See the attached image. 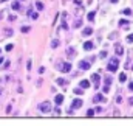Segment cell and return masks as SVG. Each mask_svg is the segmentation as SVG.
Returning <instances> with one entry per match:
<instances>
[{
  "instance_id": "7c38bea8",
  "label": "cell",
  "mask_w": 133,
  "mask_h": 126,
  "mask_svg": "<svg viewBox=\"0 0 133 126\" xmlns=\"http://www.w3.org/2000/svg\"><path fill=\"white\" fill-rule=\"evenodd\" d=\"M115 51H116V55H122V53H124V50H122V47H121V45H116Z\"/></svg>"
},
{
  "instance_id": "e575fe53",
  "label": "cell",
  "mask_w": 133,
  "mask_h": 126,
  "mask_svg": "<svg viewBox=\"0 0 133 126\" xmlns=\"http://www.w3.org/2000/svg\"><path fill=\"white\" fill-rule=\"evenodd\" d=\"M132 68H133V65H132Z\"/></svg>"
},
{
  "instance_id": "4316f807",
  "label": "cell",
  "mask_w": 133,
  "mask_h": 126,
  "mask_svg": "<svg viewBox=\"0 0 133 126\" xmlns=\"http://www.w3.org/2000/svg\"><path fill=\"white\" fill-rule=\"evenodd\" d=\"M31 65H33V62H31V61H28V62H26V68H28V70H31Z\"/></svg>"
},
{
  "instance_id": "1f68e13d",
  "label": "cell",
  "mask_w": 133,
  "mask_h": 126,
  "mask_svg": "<svg viewBox=\"0 0 133 126\" xmlns=\"http://www.w3.org/2000/svg\"><path fill=\"white\" fill-rule=\"evenodd\" d=\"M129 87H130V90H133V83H130V84H129Z\"/></svg>"
},
{
  "instance_id": "f546056e",
  "label": "cell",
  "mask_w": 133,
  "mask_h": 126,
  "mask_svg": "<svg viewBox=\"0 0 133 126\" xmlns=\"http://www.w3.org/2000/svg\"><path fill=\"white\" fill-rule=\"evenodd\" d=\"M8 20H9V22H12V20H16V16H9V17H8Z\"/></svg>"
},
{
  "instance_id": "8fae6325",
  "label": "cell",
  "mask_w": 133,
  "mask_h": 126,
  "mask_svg": "<svg viewBox=\"0 0 133 126\" xmlns=\"http://www.w3.org/2000/svg\"><path fill=\"white\" fill-rule=\"evenodd\" d=\"M59 45H61V41H59V39H54V41L51 42V48H57Z\"/></svg>"
},
{
  "instance_id": "52a82bcc",
  "label": "cell",
  "mask_w": 133,
  "mask_h": 126,
  "mask_svg": "<svg viewBox=\"0 0 133 126\" xmlns=\"http://www.w3.org/2000/svg\"><path fill=\"white\" fill-rule=\"evenodd\" d=\"M93 101H95V103H101V101H105V98H104L101 94H96L95 98H93Z\"/></svg>"
},
{
  "instance_id": "7a4b0ae2",
  "label": "cell",
  "mask_w": 133,
  "mask_h": 126,
  "mask_svg": "<svg viewBox=\"0 0 133 126\" xmlns=\"http://www.w3.org/2000/svg\"><path fill=\"white\" fill-rule=\"evenodd\" d=\"M118 67H119V61H118V58H111L110 59V62H108V70L110 72H116L118 70Z\"/></svg>"
},
{
  "instance_id": "9c48e42d",
  "label": "cell",
  "mask_w": 133,
  "mask_h": 126,
  "mask_svg": "<svg viewBox=\"0 0 133 126\" xmlns=\"http://www.w3.org/2000/svg\"><path fill=\"white\" fill-rule=\"evenodd\" d=\"M84 50H87V51L93 50V42H85L84 44Z\"/></svg>"
},
{
  "instance_id": "7402d4cb",
  "label": "cell",
  "mask_w": 133,
  "mask_h": 126,
  "mask_svg": "<svg viewBox=\"0 0 133 126\" xmlns=\"http://www.w3.org/2000/svg\"><path fill=\"white\" fill-rule=\"evenodd\" d=\"M95 19V11H91L90 14H88V20H93Z\"/></svg>"
},
{
  "instance_id": "4dcf8cb0",
  "label": "cell",
  "mask_w": 133,
  "mask_h": 126,
  "mask_svg": "<svg viewBox=\"0 0 133 126\" xmlns=\"http://www.w3.org/2000/svg\"><path fill=\"white\" fill-rule=\"evenodd\" d=\"M99 56H101V58H105V56H107V51H101Z\"/></svg>"
},
{
  "instance_id": "ffe728a7",
  "label": "cell",
  "mask_w": 133,
  "mask_h": 126,
  "mask_svg": "<svg viewBox=\"0 0 133 126\" xmlns=\"http://www.w3.org/2000/svg\"><path fill=\"white\" fill-rule=\"evenodd\" d=\"M57 84H66V81L64 78H57Z\"/></svg>"
},
{
  "instance_id": "6da1fadb",
  "label": "cell",
  "mask_w": 133,
  "mask_h": 126,
  "mask_svg": "<svg viewBox=\"0 0 133 126\" xmlns=\"http://www.w3.org/2000/svg\"><path fill=\"white\" fill-rule=\"evenodd\" d=\"M39 111L43 112V114L50 112V111H51V103H50V101H42V103L39 104Z\"/></svg>"
},
{
  "instance_id": "d6a6232c",
  "label": "cell",
  "mask_w": 133,
  "mask_h": 126,
  "mask_svg": "<svg viewBox=\"0 0 133 126\" xmlns=\"http://www.w3.org/2000/svg\"><path fill=\"white\" fill-rule=\"evenodd\" d=\"M3 61H5V59H3V58H0V64L3 62Z\"/></svg>"
},
{
  "instance_id": "83f0119b",
  "label": "cell",
  "mask_w": 133,
  "mask_h": 126,
  "mask_svg": "<svg viewBox=\"0 0 133 126\" xmlns=\"http://www.w3.org/2000/svg\"><path fill=\"white\" fill-rule=\"evenodd\" d=\"M119 24H121V27H125V25H127V24H129V22H127V20H121V22H119Z\"/></svg>"
},
{
  "instance_id": "2e32d148",
  "label": "cell",
  "mask_w": 133,
  "mask_h": 126,
  "mask_svg": "<svg viewBox=\"0 0 133 126\" xmlns=\"http://www.w3.org/2000/svg\"><path fill=\"white\" fill-rule=\"evenodd\" d=\"M36 6H37V9H39V11H42V9H43V3H42V2H37V3H36Z\"/></svg>"
},
{
  "instance_id": "cb8c5ba5",
  "label": "cell",
  "mask_w": 133,
  "mask_h": 126,
  "mask_svg": "<svg viewBox=\"0 0 133 126\" xmlns=\"http://www.w3.org/2000/svg\"><path fill=\"white\" fill-rule=\"evenodd\" d=\"M127 42H133V33H132V34H129V36H127Z\"/></svg>"
},
{
  "instance_id": "603a6c76",
  "label": "cell",
  "mask_w": 133,
  "mask_h": 126,
  "mask_svg": "<svg viewBox=\"0 0 133 126\" xmlns=\"http://www.w3.org/2000/svg\"><path fill=\"white\" fill-rule=\"evenodd\" d=\"M87 115H88V117H93V115H95V109H90V111L87 112Z\"/></svg>"
},
{
  "instance_id": "e0dca14e",
  "label": "cell",
  "mask_w": 133,
  "mask_h": 126,
  "mask_svg": "<svg viewBox=\"0 0 133 126\" xmlns=\"http://www.w3.org/2000/svg\"><path fill=\"white\" fill-rule=\"evenodd\" d=\"M12 48H14V45H12V44H8V45L5 47V50H6V51H11Z\"/></svg>"
},
{
  "instance_id": "4fadbf2b",
  "label": "cell",
  "mask_w": 133,
  "mask_h": 126,
  "mask_svg": "<svg viewBox=\"0 0 133 126\" xmlns=\"http://www.w3.org/2000/svg\"><path fill=\"white\" fill-rule=\"evenodd\" d=\"M91 33H93V30H91V28H84V31H82V34H84V36H90Z\"/></svg>"
},
{
  "instance_id": "9a60e30c",
  "label": "cell",
  "mask_w": 133,
  "mask_h": 126,
  "mask_svg": "<svg viewBox=\"0 0 133 126\" xmlns=\"http://www.w3.org/2000/svg\"><path fill=\"white\" fill-rule=\"evenodd\" d=\"M125 79H127V75H125V73H121V75H119V81H121V83H124Z\"/></svg>"
},
{
  "instance_id": "d4e9b609",
  "label": "cell",
  "mask_w": 133,
  "mask_h": 126,
  "mask_svg": "<svg viewBox=\"0 0 133 126\" xmlns=\"http://www.w3.org/2000/svg\"><path fill=\"white\" fill-rule=\"evenodd\" d=\"M73 92H74V94H77V95H81V94H82V87H81V89H74Z\"/></svg>"
},
{
  "instance_id": "44dd1931",
  "label": "cell",
  "mask_w": 133,
  "mask_h": 126,
  "mask_svg": "<svg viewBox=\"0 0 133 126\" xmlns=\"http://www.w3.org/2000/svg\"><path fill=\"white\" fill-rule=\"evenodd\" d=\"M19 8H20V5H19L17 2H14V3H12V9H19Z\"/></svg>"
},
{
  "instance_id": "8992f818",
  "label": "cell",
  "mask_w": 133,
  "mask_h": 126,
  "mask_svg": "<svg viewBox=\"0 0 133 126\" xmlns=\"http://www.w3.org/2000/svg\"><path fill=\"white\" fill-rule=\"evenodd\" d=\"M79 86H81L82 89H88V87H90V81H88V79H82Z\"/></svg>"
},
{
  "instance_id": "ac0fdd59",
  "label": "cell",
  "mask_w": 133,
  "mask_h": 126,
  "mask_svg": "<svg viewBox=\"0 0 133 126\" xmlns=\"http://www.w3.org/2000/svg\"><path fill=\"white\" fill-rule=\"evenodd\" d=\"M28 14H30V16H31V17H33L34 20H36V19H37V17H39V16H37V13H31V11H28Z\"/></svg>"
},
{
  "instance_id": "d6986e66",
  "label": "cell",
  "mask_w": 133,
  "mask_h": 126,
  "mask_svg": "<svg viewBox=\"0 0 133 126\" xmlns=\"http://www.w3.org/2000/svg\"><path fill=\"white\" fill-rule=\"evenodd\" d=\"M122 13H124L125 16H130V14H132V9H129V8H125V9H124Z\"/></svg>"
},
{
  "instance_id": "30bf717a",
  "label": "cell",
  "mask_w": 133,
  "mask_h": 126,
  "mask_svg": "<svg viewBox=\"0 0 133 126\" xmlns=\"http://www.w3.org/2000/svg\"><path fill=\"white\" fill-rule=\"evenodd\" d=\"M54 101H56V104H62L64 103V95H56Z\"/></svg>"
},
{
  "instance_id": "836d02e7",
  "label": "cell",
  "mask_w": 133,
  "mask_h": 126,
  "mask_svg": "<svg viewBox=\"0 0 133 126\" xmlns=\"http://www.w3.org/2000/svg\"><path fill=\"white\" fill-rule=\"evenodd\" d=\"M0 19H2V14H0Z\"/></svg>"
},
{
  "instance_id": "5bb4252c",
  "label": "cell",
  "mask_w": 133,
  "mask_h": 126,
  "mask_svg": "<svg viewBox=\"0 0 133 126\" xmlns=\"http://www.w3.org/2000/svg\"><path fill=\"white\" fill-rule=\"evenodd\" d=\"M66 55H68V56L71 58V56H74V55H76V51H74L73 48H68V50H66Z\"/></svg>"
},
{
  "instance_id": "3957f363",
  "label": "cell",
  "mask_w": 133,
  "mask_h": 126,
  "mask_svg": "<svg viewBox=\"0 0 133 126\" xmlns=\"http://www.w3.org/2000/svg\"><path fill=\"white\" fill-rule=\"evenodd\" d=\"M59 70H61L62 73H68V72L71 70V64H70V62H62V64H59Z\"/></svg>"
},
{
  "instance_id": "277c9868",
  "label": "cell",
  "mask_w": 133,
  "mask_h": 126,
  "mask_svg": "<svg viewBox=\"0 0 133 126\" xmlns=\"http://www.w3.org/2000/svg\"><path fill=\"white\" fill-rule=\"evenodd\" d=\"M81 106H82V100H81V98H76V100H73V103H71V111L79 109Z\"/></svg>"
},
{
  "instance_id": "5b68a950",
  "label": "cell",
  "mask_w": 133,
  "mask_h": 126,
  "mask_svg": "<svg viewBox=\"0 0 133 126\" xmlns=\"http://www.w3.org/2000/svg\"><path fill=\"white\" fill-rule=\"evenodd\" d=\"M91 81L95 83V87L98 89V87H99V81H101V76H99V75H98V73H93V75H91Z\"/></svg>"
},
{
  "instance_id": "ba28073f",
  "label": "cell",
  "mask_w": 133,
  "mask_h": 126,
  "mask_svg": "<svg viewBox=\"0 0 133 126\" xmlns=\"http://www.w3.org/2000/svg\"><path fill=\"white\" fill-rule=\"evenodd\" d=\"M90 65H91V64H90V62H85V61H82V62L79 64V67H81L82 70H88V68H90Z\"/></svg>"
},
{
  "instance_id": "484cf974",
  "label": "cell",
  "mask_w": 133,
  "mask_h": 126,
  "mask_svg": "<svg viewBox=\"0 0 133 126\" xmlns=\"http://www.w3.org/2000/svg\"><path fill=\"white\" fill-rule=\"evenodd\" d=\"M28 31H30L28 27H22V33H28Z\"/></svg>"
},
{
  "instance_id": "f1b7e54d",
  "label": "cell",
  "mask_w": 133,
  "mask_h": 126,
  "mask_svg": "<svg viewBox=\"0 0 133 126\" xmlns=\"http://www.w3.org/2000/svg\"><path fill=\"white\" fill-rule=\"evenodd\" d=\"M105 84H107V86L111 84V78H105Z\"/></svg>"
}]
</instances>
